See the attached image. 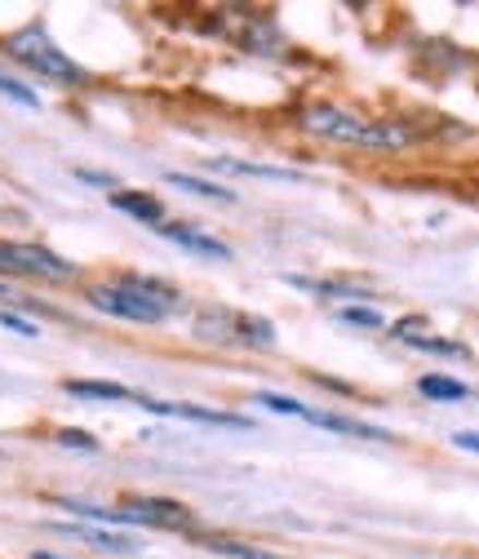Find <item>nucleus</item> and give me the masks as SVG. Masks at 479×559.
Instances as JSON below:
<instances>
[{
  "instance_id": "f257e3e1",
  "label": "nucleus",
  "mask_w": 479,
  "mask_h": 559,
  "mask_svg": "<svg viewBox=\"0 0 479 559\" xmlns=\"http://www.w3.org/2000/svg\"><path fill=\"white\" fill-rule=\"evenodd\" d=\"M294 124L307 138H320V143L360 147V152H408L422 138L404 120H369V116H356L351 107H337V103H302Z\"/></svg>"
},
{
  "instance_id": "f03ea898",
  "label": "nucleus",
  "mask_w": 479,
  "mask_h": 559,
  "mask_svg": "<svg viewBox=\"0 0 479 559\" xmlns=\"http://www.w3.org/2000/svg\"><path fill=\"white\" fill-rule=\"evenodd\" d=\"M85 302L94 311L129 320V324H165L182 307V294L169 285V280H156V275H116V280L89 285Z\"/></svg>"
},
{
  "instance_id": "7ed1b4c3",
  "label": "nucleus",
  "mask_w": 479,
  "mask_h": 559,
  "mask_svg": "<svg viewBox=\"0 0 479 559\" xmlns=\"http://www.w3.org/2000/svg\"><path fill=\"white\" fill-rule=\"evenodd\" d=\"M5 49H10L14 62L32 67L36 76L58 81V85H81V81L89 76L72 53H62V49H58V40L45 32V23H27V27H19V32L5 40Z\"/></svg>"
},
{
  "instance_id": "20e7f679",
  "label": "nucleus",
  "mask_w": 479,
  "mask_h": 559,
  "mask_svg": "<svg viewBox=\"0 0 479 559\" xmlns=\"http://www.w3.org/2000/svg\"><path fill=\"white\" fill-rule=\"evenodd\" d=\"M0 275H32V280H53L67 285L76 280V266L62 253L45 249V245H19V240H0Z\"/></svg>"
},
{
  "instance_id": "39448f33",
  "label": "nucleus",
  "mask_w": 479,
  "mask_h": 559,
  "mask_svg": "<svg viewBox=\"0 0 479 559\" xmlns=\"http://www.w3.org/2000/svg\"><path fill=\"white\" fill-rule=\"evenodd\" d=\"M391 333H395V342L414 346V352H427V356H440V360H466V356H470V346H466V342L435 337V333L427 329V320H422V316H404V320H395V324H391Z\"/></svg>"
},
{
  "instance_id": "423d86ee",
  "label": "nucleus",
  "mask_w": 479,
  "mask_h": 559,
  "mask_svg": "<svg viewBox=\"0 0 479 559\" xmlns=\"http://www.w3.org/2000/svg\"><path fill=\"white\" fill-rule=\"evenodd\" d=\"M133 404H143L156 417H187V423H204V427H236V431L253 427L240 413H218V408H204V404H169V400H152V395H139Z\"/></svg>"
},
{
  "instance_id": "0eeeda50",
  "label": "nucleus",
  "mask_w": 479,
  "mask_h": 559,
  "mask_svg": "<svg viewBox=\"0 0 479 559\" xmlns=\"http://www.w3.org/2000/svg\"><path fill=\"white\" fill-rule=\"evenodd\" d=\"M120 511L129 524H152V528H191V511L169 498H124Z\"/></svg>"
},
{
  "instance_id": "6e6552de",
  "label": "nucleus",
  "mask_w": 479,
  "mask_h": 559,
  "mask_svg": "<svg viewBox=\"0 0 479 559\" xmlns=\"http://www.w3.org/2000/svg\"><path fill=\"white\" fill-rule=\"evenodd\" d=\"M160 236H165L169 245H178V249L204 258V262H231V245H223L218 236L200 231V227H187V223H160Z\"/></svg>"
},
{
  "instance_id": "1a4fd4ad",
  "label": "nucleus",
  "mask_w": 479,
  "mask_h": 559,
  "mask_svg": "<svg viewBox=\"0 0 479 559\" xmlns=\"http://www.w3.org/2000/svg\"><path fill=\"white\" fill-rule=\"evenodd\" d=\"M307 423L320 427V431H337V436H351V440H378V444H391L395 436L378 423H360L351 413H324V408H307Z\"/></svg>"
},
{
  "instance_id": "9d476101",
  "label": "nucleus",
  "mask_w": 479,
  "mask_h": 559,
  "mask_svg": "<svg viewBox=\"0 0 479 559\" xmlns=\"http://www.w3.org/2000/svg\"><path fill=\"white\" fill-rule=\"evenodd\" d=\"M111 209H120V214L139 218V223H152V227L165 223V204L147 191H111Z\"/></svg>"
},
{
  "instance_id": "9b49d317",
  "label": "nucleus",
  "mask_w": 479,
  "mask_h": 559,
  "mask_svg": "<svg viewBox=\"0 0 479 559\" xmlns=\"http://www.w3.org/2000/svg\"><path fill=\"white\" fill-rule=\"evenodd\" d=\"M236 346L271 352V346H276V324H271L266 316H236Z\"/></svg>"
},
{
  "instance_id": "f8f14e48",
  "label": "nucleus",
  "mask_w": 479,
  "mask_h": 559,
  "mask_svg": "<svg viewBox=\"0 0 479 559\" xmlns=\"http://www.w3.org/2000/svg\"><path fill=\"white\" fill-rule=\"evenodd\" d=\"M53 528L67 533V537H81L98 550H139V542L124 537V533H107V528H89V524H53Z\"/></svg>"
},
{
  "instance_id": "ddd939ff",
  "label": "nucleus",
  "mask_w": 479,
  "mask_h": 559,
  "mask_svg": "<svg viewBox=\"0 0 479 559\" xmlns=\"http://www.w3.org/2000/svg\"><path fill=\"white\" fill-rule=\"evenodd\" d=\"M67 395L76 400H107V404H120V400H139V391H129L120 382H62Z\"/></svg>"
},
{
  "instance_id": "4468645a",
  "label": "nucleus",
  "mask_w": 479,
  "mask_h": 559,
  "mask_svg": "<svg viewBox=\"0 0 479 559\" xmlns=\"http://www.w3.org/2000/svg\"><path fill=\"white\" fill-rule=\"evenodd\" d=\"M418 395L440 400V404H457V400L470 395V386L457 382V378H448V373H427V378H418Z\"/></svg>"
},
{
  "instance_id": "2eb2a0df",
  "label": "nucleus",
  "mask_w": 479,
  "mask_h": 559,
  "mask_svg": "<svg viewBox=\"0 0 479 559\" xmlns=\"http://www.w3.org/2000/svg\"><path fill=\"white\" fill-rule=\"evenodd\" d=\"M204 546H209L214 555H223V559H280V555L258 550V546H249V542H236V537H204Z\"/></svg>"
},
{
  "instance_id": "dca6fc26",
  "label": "nucleus",
  "mask_w": 479,
  "mask_h": 559,
  "mask_svg": "<svg viewBox=\"0 0 479 559\" xmlns=\"http://www.w3.org/2000/svg\"><path fill=\"white\" fill-rule=\"evenodd\" d=\"M169 182H173V187H182V191H195V195H204V200H218V204H231V200H236L227 187L204 182V178H191V174H169Z\"/></svg>"
},
{
  "instance_id": "f3484780",
  "label": "nucleus",
  "mask_w": 479,
  "mask_h": 559,
  "mask_svg": "<svg viewBox=\"0 0 479 559\" xmlns=\"http://www.w3.org/2000/svg\"><path fill=\"white\" fill-rule=\"evenodd\" d=\"M231 174H249V178H271V182H302L298 169H271V165H244V160H218Z\"/></svg>"
},
{
  "instance_id": "a211bd4d",
  "label": "nucleus",
  "mask_w": 479,
  "mask_h": 559,
  "mask_svg": "<svg viewBox=\"0 0 479 559\" xmlns=\"http://www.w3.org/2000/svg\"><path fill=\"white\" fill-rule=\"evenodd\" d=\"M253 404H262V408H271V413H285V417H307V404H302V400L276 395V391H258Z\"/></svg>"
},
{
  "instance_id": "6ab92c4d",
  "label": "nucleus",
  "mask_w": 479,
  "mask_h": 559,
  "mask_svg": "<svg viewBox=\"0 0 479 559\" xmlns=\"http://www.w3.org/2000/svg\"><path fill=\"white\" fill-rule=\"evenodd\" d=\"M337 320L342 324H356V329H382L386 316L378 307H337Z\"/></svg>"
},
{
  "instance_id": "aec40b11",
  "label": "nucleus",
  "mask_w": 479,
  "mask_h": 559,
  "mask_svg": "<svg viewBox=\"0 0 479 559\" xmlns=\"http://www.w3.org/2000/svg\"><path fill=\"white\" fill-rule=\"evenodd\" d=\"M0 94L14 98V103H23V107H40V98H36L23 81H14V76H5V72H0Z\"/></svg>"
},
{
  "instance_id": "412c9836",
  "label": "nucleus",
  "mask_w": 479,
  "mask_h": 559,
  "mask_svg": "<svg viewBox=\"0 0 479 559\" xmlns=\"http://www.w3.org/2000/svg\"><path fill=\"white\" fill-rule=\"evenodd\" d=\"M58 444L81 449V453H98V440H94L89 431H76V427H62V431H58Z\"/></svg>"
},
{
  "instance_id": "4be33fe9",
  "label": "nucleus",
  "mask_w": 479,
  "mask_h": 559,
  "mask_svg": "<svg viewBox=\"0 0 479 559\" xmlns=\"http://www.w3.org/2000/svg\"><path fill=\"white\" fill-rule=\"evenodd\" d=\"M0 324H5L10 333H23V337H40V329L27 316H19V311H0Z\"/></svg>"
},
{
  "instance_id": "5701e85b",
  "label": "nucleus",
  "mask_w": 479,
  "mask_h": 559,
  "mask_svg": "<svg viewBox=\"0 0 479 559\" xmlns=\"http://www.w3.org/2000/svg\"><path fill=\"white\" fill-rule=\"evenodd\" d=\"M453 444H457L462 453H479V431H457Z\"/></svg>"
},
{
  "instance_id": "b1692460",
  "label": "nucleus",
  "mask_w": 479,
  "mask_h": 559,
  "mask_svg": "<svg viewBox=\"0 0 479 559\" xmlns=\"http://www.w3.org/2000/svg\"><path fill=\"white\" fill-rule=\"evenodd\" d=\"M76 174H81L85 182H98V187H111V178H107V174H98V169H76Z\"/></svg>"
},
{
  "instance_id": "393cba45",
  "label": "nucleus",
  "mask_w": 479,
  "mask_h": 559,
  "mask_svg": "<svg viewBox=\"0 0 479 559\" xmlns=\"http://www.w3.org/2000/svg\"><path fill=\"white\" fill-rule=\"evenodd\" d=\"M36 559H58V555H45V550H40V555H36Z\"/></svg>"
}]
</instances>
